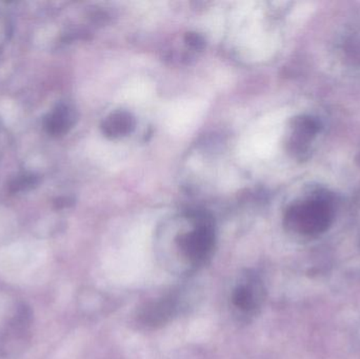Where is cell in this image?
Returning <instances> with one entry per match:
<instances>
[{
  "instance_id": "cell-1",
  "label": "cell",
  "mask_w": 360,
  "mask_h": 359,
  "mask_svg": "<svg viewBox=\"0 0 360 359\" xmlns=\"http://www.w3.org/2000/svg\"><path fill=\"white\" fill-rule=\"evenodd\" d=\"M215 230L213 223L205 215L193 217L188 231L174 240V252L162 261L173 273L191 274L207 265L215 248Z\"/></svg>"
},
{
  "instance_id": "cell-2",
  "label": "cell",
  "mask_w": 360,
  "mask_h": 359,
  "mask_svg": "<svg viewBox=\"0 0 360 359\" xmlns=\"http://www.w3.org/2000/svg\"><path fill=\"white\" fill-rule=\"evenodd\" d=\"M332 218L329 202L323 198L296 204L288 212L287 223L294 231L304 234L319 233L327 229Z\"/></svg>"
},
{
  "instance_id": "cell-3",
  "label": "cell",
  "mask_w": 360,
  "mask_h": 359,
  "mask_svg": "<svg viewBox=\"0 0 360 359\" xmlns=\"http://www.w3.org/2000/svg\"><path fill=\"white\" fill-rule=\"evenodd\" d=\"M262 299V285L251 274L243 278L232 292L233 307L243 316H252L255 313Z\"/></svg>"
},
{
  "instance_id": "cell-4",
  "label": "cell",
  "mask_w": 360,
  "mask_h": 359,
  "mask_svg": "<svg viewBox=\"0 0 360 359\" xmlns=\"http://www.w3.org/2000/svg\"><path fill=\"white\" fill-rule=\"evenodd\" d=\"M179 307V295H168L164 299L147 303L139 313V320L143 326L156 328L167 324L173 316L176 315Z\"/></svg>"
},
{
  "instance_id": "cell-5",
  "label": "cell",
  "mask_w": 360,
  "mask_h": 359,
  "mask_svg": "<svg viewBox=\"0 0 360 359\" xmlns=\"http://www.w3.org/2000/svg\"><path fill=\"white\" fill-rule=\"evenodd\" d=\"M75 111L70 105L61 103L46 117V129L50 134L63 135L75 124Z\"/></svg>"
},
{
  "instance_id": "cell-6",
  "label": "cell",
  "mask_w": 360,
  "mask_h": 359,
  "mask_svg": "<svg viewBox=\"0 0 360 359\" xmlns=\"http://www.w3.org/2000/svg\"><path fill=\"white\" fill-rule=\"evenodd\" d=\"M135 128V119L130 113L118 111L111 114L103 122V132L111 137L128 135Z\"/></svg>"
},
{
  "instance_id": "cell-7",
  "label": "cell",
  "mask_w": 360,
  "mask_h": 359,
  "mask_svg": "<svg viewBox=\"0 0 360 359\" xmlns=\"http://www.w3.org/2000/svg\"><path fill=\"white\" fill-rule=\"evenodd\" d=\"M37 177L34 176V175H22V176L13 181L12 185H11V191L19 192L31 189L34 185H37Z\"/></svg>"
}]
</instances>
